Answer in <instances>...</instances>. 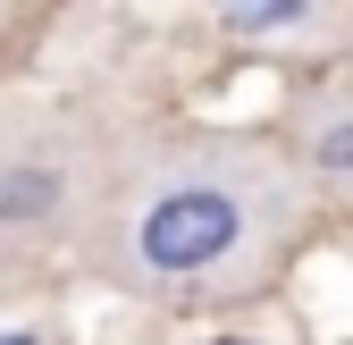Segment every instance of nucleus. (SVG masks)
<instances>
[{"label": "nucleus", "instance_id": "nucleus-2", "mask_svg": "<svg viewBox=\"0 0 353 345\" xmlns=\"http://www.w3.org/2000/svg\"><path fill=\"white\" fill-rule=\"evenodd\" d=\"M118 144L76 101H0V278L84 262L93 210L110 194Z\"/></svg>", "mask_w": 353, "mask_h": 345}, {"label": "nucleus", "instance_id": "nucleus-6", "mask_svg": "<svg viewBox=\"0 0 353 345\" xmlns=\"http://www.w3.org/2000/svg\"><path fill=\"white\" fill-rule=\"evenodd\" d=\"M0 345H51L42 328H0Z\"/></svg>", "mask_w": 353, "mask_h": 345}, {"label": "nucleus", "instance_id": "nucleus-3", "mask_svg": "<svg viewBox=\"0 0 353 345\" xmlns=\"http://www.w3.org/2000/svg\"><path fill=\"white\" fill-rule=\"evenodd\" d=\"M278 135L294 144L312 194L328 210H353V59L328 68L320 84H303V93L286 101V126H278Z\"/></svg>", "mask_w": 353, "mask_h": 345}, {"label": "nucleus", "instance_id": "nucleus-4", "mask_svg": "<svg viewBox=\"0 0 353 345\" xmlns=\"http://www.w3.org/2000/svg\"><path fill=\"white\" fill-rule=\"evenodd\" d=\"M320 17H336L328 0H219V26H228L236 42H270V34H312Z\"/></svg>", "mask_w": 353, "mask_h": 345}, {"label": "nucleus", "instance_id": "nucleus-1", "mask_svg": "<svg viewBox=\"0 0 353 345\" xmlns=\"http://www.w3.org/2000/svg\"><path fill=\"white\" fill-rule=\"evenodd\" d=\"M320 210L286 135L143 126L118 144L84 270L143 312H236L294 270Z\"/></svg>", "mask_w": 353, "mask_h": 345}, {"label": "nucleus", "instance_id": "nucleus-8", "mask_svg": "<svg viewBox=\"0 0 353 345\" xmlns=\"http://www.w3.org/2000/svg\"><path fill=\"white\" fill-rule=\"evenodd\" d=\"M328 9H336V17H345V26H353V0H328Z\"/></svg>", "mask_w": 353, "mask_h": 345}, {"label": "nucleus", "instance_id": "nucleus-7", "mask_svg": "<svg viewBox=\"0 0 353 345\" xmlns=\"http://www.w3.org/2000/svg\"><path fill=\"white\" fill-rule=\"evenodd\" d=\"M0 68H9V0H0Z\"/></svg>", "mask_w": 353, "mask_h": 345}, {"label": "nucleus", "instance_id": "nucleus-5", "mask_svg": "<svg viewBox=\"0 0 353 345\" xmlns=\"http://www.w3.org/2000/svg\"><path fill=\"white\" fill-rule=\"evenodd\" d=\"M202 345H270V337H252V328H219V337H202Z\"/></svg>", "mask_w": 353, "mask_h": 345}]
</instances>
